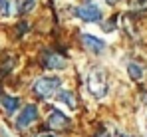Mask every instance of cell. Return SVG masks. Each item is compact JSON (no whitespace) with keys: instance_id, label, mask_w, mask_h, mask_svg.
Returning <instances> with one entry per match:
<instances>
[{"instance_id":"2","label":"cell","mask_w":147,"mask_h":137,"mask_svg":"<svg viewBox=\"0 0 147 137\" xmlns=\"http://www.w3.org/2000/svg\"><path fill=\"white\" fill-rule=\"evenodd\" d=\"M60 86H62V80L60 78H56V76H42V78L34 80L32 91L38 97H42V99H50L56 91L60 90Z\"/></svg>"},{"instance_id":"1","label":"cell","mask_w":147,"mask_h":137,"mask_svg":"<svg viewBox=\"0 0 147 137\" xmlns=\"http://www.w3.org/2000/svg\"><path fill=\"white\" fill-rule=\"evenodd\" d=\"M86 86H88V91L92 93V97H96V99L105 97V93L109 90L107 80H105V72L101 68H92L86 78Z\"/></svg>"},{"instance_id":"13","label":"cell","mask_w":147,"mask_h":137,"mask_svg":"<svg viewBox=\"0 0 147 137\" xmlns=\"http://www.w3.org/2000/svg\"><path fill=\"white\" fill-rule=\"evenodd\" d=\"M96 137H109V133H107V131H103V129H101V131H99V133H98V135H96Z\"/></svg>"},{"instance_id":"4","label":"cell","mask_w":147,"mask_h":137,"mask_svg":"<svg viewBox=\"0 0 147 137\" xmlns=\"http://www.w3.org/2000/svg\"><path fill=\"white\" fill-rule=\"evenodd\" d=\"M36 117H38V107L36 105H26L24 109L18 113V117H16V127L18 129H24L30 123L36 121Z\"/></svg>"},{"instance_id":"6","label":"cell","mask_w":147,"mask_h":137,"mask_svg":"<svg viewBox=\"0 0 147 137\" xmlns=\"http://www.w3.org/2000/svg\"><path fill=\"white\" fill-rule=\"evenodd\" d=\"M66 66H68V62H66L60 54H56V52H46V54H44V68L46 70L62 72V70H66Z\"/></svg>"},{"instance_id":"14","label":"cell","mask_w":147,"mask_h":137,"mask_svg":"<svg viewBox=\"0 0 147 137\" xmlns=\"http://www.w3.org/2000/svg\"><path fill=\"white\" fill-rule=\"evenodd\" d=\"M38 137H56V135H54V133H46V131H44V133H40Z\"/></svg>"},{"instance_id":"3","label":"cell","mask_w":147,"mask_h":137,"mask_svg":"<svg viewBox=\"0 0 147 137\" xmlns=\"http://www.w3.org/2000/svg\"><path fill=\"white\" fill-rule=\"evenodd\" d=\"M74 16L76 18H80L82 22H99L101 18H103V10H101V6H99L98 2H94V0H84L80 6H76L74 8Z\"/></svg>"},{"instance_id":"12","label":"cell","mask_w":147,"mask_h":137,"mask_svg":"<svg viewBox=\"0 0 147 137\" xmlns=\"http://www.w3.org/2000/svg\"><path fill=\"white\" fill-rule=\"evenodd\" d=\"M0 14L2 16H8L10 14V2L8 0H0Z\"/></svg>"},{"instance_id":"5","label":"cell","mask_w":147,"mask_h":137,"mask_svg":"<svg viewBox=\"0 0 147 137\" xmlns=\"http://www.w3.org/2000/svg\"><path fill=\"white\" fill-rule=\"evenodd\" d=\"M82 42H84V46H86V50L92 52V54H101V52L105 50V46H107L103 38L92 36V34H82Z\"/></svg>"},{"instance_id":"9","label":"cell","mask_w":147,"mask_h":137,"mask_svg":"<svg viewBox=\"0 0 147 137\" xmlns=\"http://www.w3.org/2000/svg\"><path fill=\"white\" fill-rule=\"evenodd\" d=\"M58 101L64 103V105H68L70 109H76V95H74V91H70V90L60 91V93H58Z\"/></svg>"},{"instance_id":"8","label":"cell","mask_w":147,"mask_h":137,"mask_svg":"<svg viewBox=\"0 0 147 137\" xmlns=\"http://www.w3.org/2000/svg\"><path fill=\"white\" fill-rule=\"evenodd\" d=\"M0 103L4 105V109H6L8 113H14V111L18 109V105H20V99H18V97H14V95L0 93Z\"/></svg>"},{"instance_id":"10","label":"cell","mask_w":147,"mask_h":137,"mask_svg":"<svg viewBox=\"0 0 147 137\" xmlns=\"http://www.w3.org/2000/svg\"><path fill=\"white\" fill-rule=\"evenodd\" d=\"M127 74H129V78L131 80H135V82H139L141 78H143V66L141 64H137V62H129L127 64Z\"/></svg>"},{"instance_id":"11","label":"cell","mask_w":147,"mask_h":137,"mask_svg":"<svg viewBox=\"0 0 147 137\" xmlns=\"http://www.w3.org/2000/svg\"><path fill=\"white\" fill-rule=\"evenodd\" d=\"M20 8H18V12L20 14H28V12H32L34 10V6H36V0H20V4H18Z\"/></svg>"},{"instance_id":"7","label":"cell","mask_w":147,"mask_h":137,"mask_svg":"<svg viewBox=\"0 0 147 137\" xmlns=\"http://www.w3.org/2000/svg\"><path fill=\"white\" fill-rule=\"evenodd\" d=\"M48 125L50 129H64L70 125V117L62 111H58V109H52L48 115Z\"/></svg>"}]
</instances>
